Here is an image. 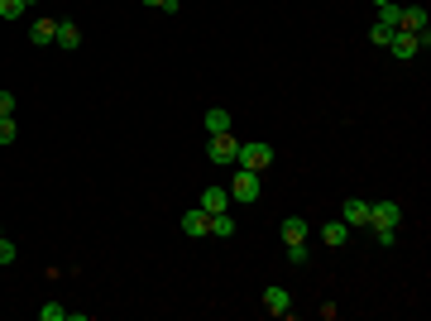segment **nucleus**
Listing matches in <instances>:
<instances>
[{"label": "nucleus", "mask_w": 431, "mask_h": 321, "mask_svg": "<svg viewBox=\"0 0 431 321\" xmlns=\"http://www.w3.org/2000/svg\"><path fill=\"white\" fill-rule=\"evenodd\" d=\"M398 29L422 34V29H427V10H422V5H402V10H398Z\"/></svg>", "instance_id": "9d476101"}, {"label": "nucleus", "mask_w": 431, "mask_h": 321, "mask_svg": "<svg viewBox=\"0 0 431 321\" xmlns=\"http://www.w3.org/2000/svg\"><path fill=\"white\" fill-rule=\"evenodd\" d=\"M340 221L350 225V230H365V225H369V202H365V197H350V202H345V216H340Z\"/></svg>", "instance_id": "1a4fd4ad"}, {"label": "nucleus", "mask_w": 431, "mask_h": 321, "mask_svg": "<svg viewBox=\"0 0 431 321\" xmlns=\"http://www.w3.org/2000/svg\"><path fill=\"white\" fill-rule=\"evenodd\" d=\"M182 230H187L192 240H202V235H211V216L202 207H187L182 211Z\"/></svg>", "instance_id": "0eeeda50"}, {"label": "nucleus", "mask_w": 431, "mask_h": 321, "mask_svg": "<svg viewBox=\"0 0 431 321\" xmlns=\"http://www.w3.org/2000/svg\"><path fill=\"white\" fill-rule=\"evenodd\" d=\"M278 235H283L287 245H297V240H307V221H302V216H287V221L278 225Z\"/></svg>", "instance_id": "dca6fc26"}, {"label": "nucleus", "mask_w": 431, "mask_h": 321, "mask_svg": "<svg viewBox=\"0 0 431 321\" xmlns=\"http://www.w3.org/2000/svg\"><path fill=\"white\" fill-rule=\"evenodd\" d=\"M53 39H58V19L39 15V19H34V29H29V44H34V49H48Z\"/></svg>", "instance_id": "423d86ee"}, {"label": "nucleus", "mask_w": 431, "mask_h": 321, "mask_svg": "<svg viewBox=\"0 0 431 321\" xmlns=\"http://www.w3.org/2000/svg\"><path fill=\"white\" fill-rule=\"evenodd\" d=\"M398 0H388V5H379V24H388V29H398Z\"/></svg>", "instance_id": "6ab92c4d"}, {"label": "nucleus", "mask_w": 431, "mask_h": 321, "mask_svg": "<svg viewBox=\"0 0 431 321\" xmlns=\"http://www.w3.org/2000/svg\"><path fill=\"white\" fill-rule=\"evenodd\" d=\"M24 10H29L24 0H0V19H19Z\"/></svg>", "instance_id": "4be33fe9"}, {"label": "nucleus", "mask_w": 431, "mask_h": 321, "mask_svg": "<svg viewBox=\"0 0 431 321\" xmlns=\"http://www.w3.org/2000/svg\"><path fill=\"white\" fill-rule=\"evenodd\" d=\"M24 5H39V0H24Z\"/></svg>", "instance_id": "bb28decb"}, {"label": "nucleus", "mask_w": 431, "mask_h": 321, "mask_svg": "<svg viewBox=\"0 0 431 321\" xmlns=\"http://www.w3.org/2000/svg\"><path fill=\"white\" fill-rule=\"evenodd\" d=\"M15 139H19L15 115H0V149H5V144H15Z\"/></svg>", "instance_id": "a211bd4d"}, {"label": "nucleus", "mask_w": 431, "mask_h": 321, "mask_svg": "<svg viewBox=\"0 0 431 321\" xmlns=\"http://www.w3.org/2000/svg\"><path fill=\"white\" fill-rule=\"evenodd\" d=\"M321 240L331 245V250H340V245L350 240V225H345V221H326V225H321Z\"/></svg>", "instance_id": "ddd939ff"}, {"label": "nucleus", "mask_w": 431, "mask_h": 321, "mask_svg": "<svg viewBox=\"0 0 431 321\" xmlns=\"http://www.w3.org/2000/svg\"><path fill=\"white\" fill-rule=\"evenodd\" d=\"M264 307H269L273 317H287V312H292V297H287V288L273 283V288H264Z\"/></svg>", "instance_id": "9b49d317"}, {"label": "nucleus", "mask_w": 431, "mask_h": 321, "mask_svg": "<svg viewBox=\"0 0 431 321\" xmlns=\"http://www.w3.org/2000/svg\"><path fill=\"white\" fill-rule=\"evenodd\" d=\"M0 115H15V92H0Z\"/></svg>", "instance_id": "b1692460"}, {"label": "nucleus", "mask_w": 431, "mask_h": 321, "mask_svg": "<svg viewBox=\"0 0 431 321\" xmlns=\"http://www.w3.org/2000/svg\"><path fill=\"white\" fill-rule=\"evenodd\" d=\"M235 159H239V139L235 134H211V163L235 168Z\"/></svg>", "instance_id": "39448f33"}, {"label": "nucleus", "mask_w": 431, "mask_h": 321, "mask_svg": "<svg viewBox=\"0 0 431 321\" xmlns=\"http://www.w3.org/2000/svg\"><path fill=\"white\" fill-rule=\"evenodd\" d=\"M197 207L207 211V216H216V211H230V187H207V192L197 197Z\"/></svg>", "instance_id": "6e6552de"}, {"label": "nucleus", "mask_w": 431, "mask_h": 321, "mask_svg": "<svg viewBox=\"0 0 431 321\" xmlns=\"http://www.w3.org/2000/svg\"><path fill=\"white\" fill-rule=\"evenodd\" d=\"M388 39H393V29L374 19V29H369V44H374V49H388Z\"/></svg>", "instance_id": "aec40b11"}, {"label": "nucleus", "mask_w": 431, "mask_h": 321, "mask_svg": "<svg viewBox=\"0 0 431 321\" xmlns=\"http://www.w3.org/2000/svg\"><path fill=\"white\" fill-rule=\"evenodd\" d=\"M374 5H388V0H374Z\"/></svg>", "instance_id": "a878e982"}, {"label": "nucleus", "mask_w": 431, "mask_h": 321, "mask_svg": "<svg viewBox=\"0 0 431 321\" xmlns=\"http://www.w3.org/2000/svg\"><path fill=\"white\" fill-rule=\"evenodd\" d=\"M39 321H86L81 312H67V307H58V302H44L39 307Z\"/></svg>", "instance_id": "2eb2a0df"}, {"label": "nucleus", "mask_w": 431, "mask_h": 321, "mask_svg": "<svg viewBox=\"0 0 431 321\" xmlns=\"http://www.w3.org/2000/svg\"><path fill=\"white\" fill-rule=\"evenodd\" d=\"M235 168H254V173H269V168H273V149H269V144H239Z\"/></svg>", "instance_id": "20e7f679"}, {"label": "nucleus", "mask_w": 431, "mask_h": 321, "mask_svg": "<svg viewBox=\"0 0 431 321\" xmlns=\"http://www.w3.org/2000/svg\"><path fill=\"white\" fill-rule=\"evenodd\" d=\"M235 230H239V225L230 221V211H216V216H211V235H221V240H230Z\"/></svg>", "instance_id": "f3484780"}, {"label": "nucleus", "mask_w": 431, "mask_h": 321, "mask_svg": "<svg viewBox=\"0 0 431 321\" xmlns=\"http://www.w3.org/2000/svg\"><path fill=\"white\" fill-rule=\"evenodd\" d=\"M431 44V34L422 29V34H407V29H393V39H388V53H393V58H398V63H412L417 53L427 49Z\"/></svg>", "instance_id": "f257e3e1"}, {"label": "nucleus", "mask_w": 431, "mask_h": 321, "mask_svg": "<svg viewBox=\"0 0 431 321\" xmlns=\"http://www.w3.org/2000/svg\"><path fill=\"white\" fill-rule=\"evenodd\" d=\"M207 134H230V111L225 106H211L207 111Z\"/></svg>", "instance_id": "4468645a"}, {"label": "nucleus", "mask_w": 431, "mask_h": 321, "mask_svg": "<svg viewBox=\"0 0 431 321\" xmlns=\"http://www.w3.org/2000/svg\"><path fill=\"white\" fill-rule=\"evenodd\" d=\"M259 187H264V173L235 168V182H230V197H235V202H259Z\"/></svg>", "instance_id": "7ed1b4c3"}, {"label": "nucleus", "mask_w": 431, "mask_h": 321, "mask_svg": "<svg viewBox=\"0 0 431 321\" xmlns=\"http://www.w3.org/2000/svg\"><path fill=\"white\" fill-rule=\"evenodd\" d=\"M15 240H5V235H0V269H10V264H15Z\"/></svg>", "instance_id": "5701e85b"}, {"label": "nucleus", "mask_w": 431, "mask_h": 321, "mask_svg": "<svg viewBox=\"0 0 431 321\" xmlns=\"http://www.w3.org/2000/svg\"><path fill=\"white\" fill-rule=\"evenodd\" d=\"M58 49H67V53H77L81 49V29L72 24V19H58V39H53Z\"/></svg>", "instance_id": "f8f14e48"}, {"label": "nucleus", "mask_w": 431, "mask_h": 321, "mask_svg": "<svg viewBox=\"0 0 431 321\" xmlns=\"http://www.w3.org/2000/svg\"><path fill=\"white\" fill-rule=\"evenodd\" d=\"M287 264H292V269H307V240L287 245Z\"/></svg>", "instance_id": "412c9836"}, {"label": "nucleus", "mask_w": 431, "mask_h": 321, "mask_svg": "<svg viewBox=\"0 0 431 321\" xmlns=\"http://www.w3.org/2000/svg\"><path fill=\"white\" fill-rule=\"evenodd\" d=\"M144 5H149V10H159V5H163V0H144Z\"/></svg>", "instance_id": "393cba45"}, {"label": "nucleus", "mask_w": 431, "mask_h": 321, "mask_svg": "<svg viewBox=\"0 0 431 321\" xmlns=\"http://www.w3.org/2000/svg\"><path fill=\"white\" fill-rule=\"evenodd\" d=\"M398 221H402L398 202H369V225L365 230H398Z\"/></svg>", "instance_id": "f03ea898"}]
</instances>
